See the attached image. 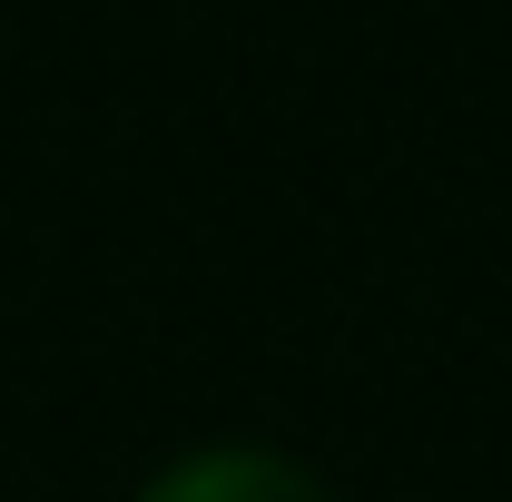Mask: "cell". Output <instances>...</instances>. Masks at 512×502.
Masks as SVG:
<instances>
[{"mask_svg":"<svg viewBox=\"0 0 512 502\" xmlns=\"http://www.w3.org/2000/svg\"><path fill=\"white\" fill-rule=\"evenodd\" d=\"M128 502H335V483H325L306 453H286V443L217 434V443L168 453Z\"/></svg>","mask_w":512,"mask_h":502,"instance_id":"6da1fadb","label":"cell"}]
</instances>
